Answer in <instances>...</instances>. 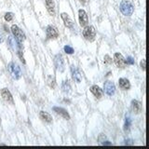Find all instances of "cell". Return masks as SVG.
Wrapping results in <instances>:
<instances>
[{
	"label": "cell",
	"instance_id": "obj_1",
	"mask_svg": "<svg viewBox=\"0 0 149 149\" xmlns=\"http://www.w3.org/2000/svg\"><path fill=\"white\" fill-rule=\"evenodd\" d=\"M8 71L9 74H10V76L15 79V80L20 79V77H22V70H21L20 65L16 63H14V62H10L8 63Z\"/></svg>",
	"mask_w": 149,
	"mask_h": 149
},
{
	"label": "cell",
	"instance_id": "obj_2",
	"mask_svg": "<svg viewBox=\"0 0 149 149\" xmlns=\"http://www.w3.org/2000/svg\"><path fill=\"white\" fill-rule=\"evenodd\" d=\"M120 11L123 14L124 16H130L132 15V13L134 11V7L133 5L130 3L128 0H123L122 2L119 5Z\"/></svg>",
	"mask_w": 149,
	"mask_h": 149
},
{
	"label": "cell",
	"instance_id": "obj_3",
	"mask_svg": "<svg viewBox=\"0 0 149 149\" xmlns=\"http://www.w3.org/2000/svg\"><path fill=\"white\" fill-rule=\"evenodd\" d=\"M83 36L85 37V39H87L88 41L92 42L94 41L95 36H96V30L95 28L92 25H87L85 26L83 30Z\"/></svg>",
	"mask_w": 149,
	"mask_h": 149
},
{
	"label": "cell",
	"instance_id": "obj_4",
	"mask_svg": "<svg viewBox=\"0 0 149 149\" xmlns=\"http://www.w3.org/2000/svg\"><path fill=\"white\" fill-rule=\"evenodd\" d=\"M11 32L13 34V36L15 37V39L19 42V43H22L25 40V35L22 32V30L20 27L16 24H13L11 26Z\"/></svg>",
	"mask_w": 149,
	"mask_h": 149
},
{
	"label": "cell",
	"instance_id": "obj_5",
	"mask_svg": "<svg viewBox=\"0 0 149 149\" xmlns=\"http://www.w3.org/2000/svg\"><path fill=\"white\" fill-rule=\"evenodd\" d=\"M54 66L61 73H63L64 71L65 65H64V60H63V57L62 54L55 55V57H54Z\"/></svg>",
	"mask_w": 149,
	"mask_h": 149
},
{
	"label": "cell",
	"instance_id": "obj_6",
	"mask_svg": "<svg viewBox=\"0 0 149 149\" xmlns=\"http://www.w3.org/2000/svg\"><path fill=\"white\" fill-rule=\"evenodd\" d=\"M46 36L48 39H56L58 38L59 36V32L57 30V28L52 26V25H49L46 29Z\"/></svg>",
	"mask_w": 149,
	"mask_h": 149
},
{
	"label": "cell",
	"instance_id": "obj_7",
	"mask_svg": "<svg viewBox=\"0 0 149 149\" xmlns=\"http://www.w3.org/2000/svg\"><path fill=\"white\" fill-rule=\"evenodd\" d=\"M114 62L116 63V65L118 68H125L126 65H127V63H126V59L123 57V55L121 53L116 52L114 54Z\"/></svg>",
	"mask_w": 149,
	"mask_h": 149
},
{
	"label": "cell",
	"instance_id": "obj_8",
	"mask_svg": "<svg viewBox=\"0 0 149 149\" xmlns=\"http://www.w3.org/2000/svg\"><path fill=\"white\" fill-rule=\"evenodd\" d=\"M104 90L108 96H113L116 92V86L112 81H105L104 84Z\"/></svg>",
	"mask_w": 149,
	"mask_h": 149
},
{
	"label": "cell",
	"instance_id": "obj_9",
	"mask_svg": "<svg viewBox=\"0 0 149 149\" xmlns=\"http://www.w3.org/2000/svg\"><path fill=\"white\" fill-rule=\"evenodd\" d=\"M78 20H79V24L82 27H85L88 23V18L87 15V12L84 9H79L78 10Z\"/></svg>",
	"mask_w": 149,
	"mask_h": 149
},
{
	"label": "cell",
	"instance_id": "obj_10",
	"mask_svg": "<svg viewBox=\"0 0 149 149\" xmlns=\"http://www.w3.org/2000/svg\"><path fill=\"white\" fill-rule=\"evenodd\" d=\"M0 93H1V97L3 98V100L6 101L8 104H14L12 94L10 93V91L8 90V88H2L1 91H0Z\"/></svg>",
	"mask_w": 149,
	"mask_h": 149
},
{
	"label": "cell",
	"instance_id": "obj_11",
	"mask_svg": "<svg viewBox=\"0 0 149 149\" xmlns=\"http://www.w3.org/2000/svg\"><path fill=\"white\" fill-rule=\"evenodd\" d=\"M71 73H72V77L74 79V81L77 83H80L82 80L81 73L79 72V70L76 68V66H74V65H71Z\"/></svg>",
	"mask_w": 149,
	"mask_h": 149
},
{
	"label": "cell",
	"instance_id": "obj_12",
	"mask_svg": "<svg viewBox=\"0 0 149 149\" xmlns=\"http://www.w3.org/2000/svg\"><path fill=\"white\" fill-rule=\"evenodd\" d=\"M61 17H62L63 21L64 22V25L67 28H69V29H73L74 28V22L71 19V17H70L67 13H62L61 14Z\"/></svg>",
	"mask_w": 149,
	"mask_h": 149
},
{
	"label": "cell",
	"instance_id": "obj_13",
	"mask_svg": "<svg viewBox=\"0 0 149 149\" xmlns=\"http://www.w3.org/2000/svg\"><path fill=\"white\" fill-rule=\"evenodd\" d=\"M53 111L55 112L56 114L60 115L62 118H63L64 119H70V115L68 114V112L65 110L64 108H63V107H59V106H54L53 107Z\"/></svg>",
	"mask_w": 149,
	"mask_h": 149
},
{
	"label": "cell",
	"instance_id": "obj_14",
	"mask_svg": "<svg viewBox=\"0 0 149 149\" xmlns=\"http://www.w3.org/2000/svg\"><path fill=\"white\" fill-rule=\"evenodd\" d=\"M90 90H91V92L97 98V99H101V98L102 97V95H104V91H102V88L97 85L91 86Z\"/></svg>",
	"mask_w": 149,
	"mask_h": 149
},
{
	"label": "cell",
	"instance_id": "obj_15",
	"mask_svg": "<svg viewBox=\"0 0 149 149\" xmlns=\"http://www.w3.org/2000/svg\"><path fill=\"white\" fill-rule=\"evenodd\" d=\"M118 86L121 90L128 91L130 88V83L129 81V79L125 78V77H120L118 79Z\"/></svg>",
	"mask_w": 149,
	"mask_h": 149
},
{
	"label": "cell",
	"instance_id": "obj_16",
	"mask_svg": "<svg viewBox=\"0 0 149 149\" xmlns=\"http://www.w3.org/2000/svg\"><path fill=\"white\" fill-rule=\"evenodd\" d=\"M39 118L42 121H44L46 123H51L52 122V116L49 113L46 111H40L39 113Z\"/></svg>",
	"mask_w": 149,
	"mask_h": 149
},
{
	"label": "cell",
	"instance_id": "obj_17",
	"mask_svg": "<svg viewBox=\"0 0 149 149\" xmlns=\"http://www.w3.org/2000/svg\"><path fill=\"white\" fill-rule=\"evenodd\" d=\"M132 110L134 114H139L142 111V104L138 100L132 101Z\"/></svg>",
	"mask_w": 149,
	"mask_h": 149
},
{
	"label": "cell",
	"instance_id": "obj_18",
	"mask_svg": "<svg viewBox=\"0 0 149 149\" xmlns=\"http://www.w3.org/2000/svg\"><path fill=\"white\" fill-rule=\"evenodd\" d=\"M46 7L48 9V12L51 16L55 15V3L54 0H46Z\"/></svg>",
	"mask_w": 149,
	"mask_h": 149
},
{
	"label": "cell",
	"instance_id": "obj_19",
	"mask_svg": "<svg viewBox=\"0 0 149 149\" xmlns=\"http://www.w3.org/2000/svg\"><path fill=\"white\" fill-rule=\"evenodd\" d=\"M8 44L9 46V48L11 49H13L14 51H16L17 48H18V45L20 44L19 42L15 39V37L12 36H9L8 37Z\"/></svg>",
	"mask_w": 149,
	"mask_h": 149
},
{
	"label": "cell",
	"instance_id": "obj_20",
	"mask_svg": "<svg viewBox=\"0 0 149 149\" xmlns=\"http://www.w3.org/2000/svg\"><path fill=\"white\" fill-rule=\"evenodd\" d=\"M62 90L64 93H69L70 92V90H71V85H70V83L68 80H64L63 83H62Z\"/></svg>",
	"mask_w": 149,
	"mask_h": 149
},
{
	"label": "cell",
	"instance_id": "obj_21",
	"mask_svg": "<svg viewBox=\"0 0 149 149\" xmlns=\"http://www.w3.org/2000/svg\"><path fill=\"white\" fill-rule=\"evenodd\" d=\"M124 129L126 132H128V130L130 129L132 127V118H130V116H126V120H125V126H124Z\"/></svg>",
	"mask_w": 149,
	"mask_h": 149
},
{
	"label": "cell",
	"instance_id": "obj_22",
	"mask_svg": "<svg viewBox=\"0 0 149 149\" xmlns=\"http://www.w3.org/2000/svg\"><path fill=\"white\" fill-rule=\"evenodd\" d=\"M13 18H14V14L12 12H7L4 16V19L6 22H11L13 20Z\"/></svg>",
	"mask_w": 149,
	"mask_h": 149
},
{
	"label": "cell",
	"instance_id": "obj_23",
	"mask_svg": "<svg viewBox=\"0 0 149 149\" xmlns=\"http://www.w3.org/2000/svg\"><path fill=\"white\" fill-rule=\"evenodd\" d=\"M48 85L51 88H54L56 87V82H55V79L51 77H49L48 78Z\"/></svg>",
	"mask_w": 149,
	"mask_h": 149
},
{
	"label": "cell",
	"instance_id": "obj_24",
	"mask_svg": "<svg viewBox=\"0 0 149 149\" xmlns=\"http://www.w3.org/2000/svg\"><path fill=\"white\" fill-rule=\"evenodd\" d=\"M63 50H64V52H66L67 54H73L74 53V49L71 46H68V45L64 46Z\"/></svg>",
	"mask_w": 149,
	"mask_h": 149
},
{
	"label": "cell",
	"instance_id": "obj_25",
	"mask_svg": "<svg viewBox=\"0 0 149 149\" xmlns=\"http://www.w3.org/2000/svg\"><path fill=\"white\" fill-rule=\"evenodd\" d=\"M104 64H107V65H109L112 63V58L110 57L109 55H104Z\"/></svg>",
	"mask_w": 149,
	"mask_h": 149
},
{
	"label": "cell",
	"instance_id": "obj_26",
	"mask_svg": "<svg viewBox=\"0 0 149 149\" xmlns=\"http://www.w3.org/2000/svg\"><path fill=\"white\" fill-rule=\"evenodd\" d=\"M105 139H106V136H105V135L104 134H100L99 135V137H98V141H99L101 143H102V142H104L105 141Z\"/></svg>",
	"mask_w": 149,
	"mask_h": 149
},
{
	"label": "cell",
	"instance_id": "obj_27",
	"mask_svg": "<svg viewBox=\"0 0 149 149\" xmlns=\"http://www.w3.org/2000/svg\"><path fill=\"white\" fill-rule=\"evenodd\" d=\"M126 63H127V64L132 65V64H134V60H133L132 57H130V56H129V57L127 58V60H126Z\"/></svg>",
	"mask_w": 149,
	"mask_h": 149
},
{
	"label": "cell",
	"instance_id": "obj_28",
	"mask_svg": "<svg viewBox=\"0 0 149 149\" xmlns=\"http://www.w3.org/2000/svg\"><path fill=\"white\" fill-rule=\"evenodd\" d=\"M146 59H143L142 61H141V63H140V65H141V68H143V71H144V70H146Z\"/></svg>",
	"mask_w": 149,
	"mask_h": 149
},
{
	"label": "cell",
	"instance_id": "obj_29",
	"mask_svg": "<svg viewBox=\"0 0 149 149\" xmlns=\"http://www.w3.org/2000/svg\"><path fill=\"white\" fill-rule=\"evenodd\" d=\"M102 146H112V143H109L108 141H105V142H102Z\"/></svg>",
	"mask_w": 149,
	"mask_h": 149
},
{
	"label": "cell",
	"instance_id": "obj_30",
	"mask_svg": "<svg viewBox=\"0 0 149 149\" xmlns=\"http://www.w3.org/2000/svg\"><path fill=\"white\" fill-rule=\"evenodd\" d=\"M80 1V3L82 4V5H86L88 2V0H79Z\"/></svg>",
	"mask_w": 149,
	"mask_h": 149
},
{
	"label": "cell",
	"instance_id": "obj_31",
	"mask_svg": "<svg viewBox=\"0 0 149 149\" xmlns=\"http://www.w3.org/2000/svg\"><path fill=\"white\" fill-rule=\"evenodd\" d=\"M130 142H132V140H128V141L126 140V144H132L133 143H130Z\"/></svg>",
	"mask_w": 149,
	"mask_h": 149
},
{
	"label": "cell",
	"instance_id": "obj_32",
	"mask_svg": "<svg viewBox=\"0 0 149 149\" xmlns=\"http://www.w3.org/2000/svg\"><path fill=\"white\" fill-rule=\"evenodd\" d=\"M3 36L1 35V34H0V43H2V42H3Z\"/></svg>",
	"mask_w": 149,
	"mask_h": 149
}]
</instances>
